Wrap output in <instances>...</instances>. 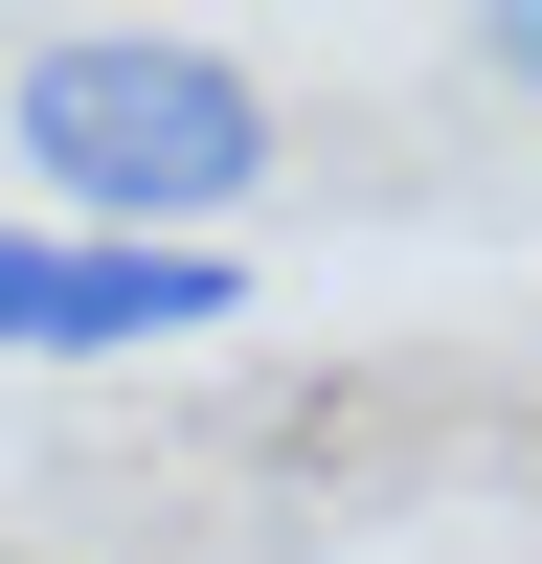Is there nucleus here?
I'll use <instances>...</instances> for the list:
<instances>
[{
    "label": "nucleus",
    "mask_w": 542,
    "mask_h": 564,
    "mask_svg": "<svg viewBox=\"0 0 542 564\" xmlns=\"http://www.w3.org/2000/svg\"><path fill=\"white\" fill-rule=\"evenodd\" d=\"M0 135H23L45 226H90V249H226V204L271 181V90L226 68V45H181V23H68V45H23Z\"/></svg>",
    "instance_id": "1"
},
{
    "label": "nucleus",
    "mask_w": 542,
    "mask_h": 564,
    "mask_svg": "<svg viewBox=\"0 0 542 564\" xmlns=\"http://www.w3.org/2000/svg\"><path fill=\"white\" fill-rule=\"evenodd\" d=\"M113 339H226V249H90L0 204V361H113Z\"/></svg>",
    "instance_id": "2"
},
{
    "label": "nucleus",
    "mask_w": 542,
    "mask_h": 564,
    "mask_svg": "<svg viewBox=\"0 0 542 564\" xmlns=\"http://www.w3.org/2000/svg\"><path fill=\"white\" fill-rule=\"evenodd\" d=\"M475 68H497V90L542 113V0H497V23H475Z\"/></svg>",
    "instance_id": "3"
},
{
    "label": "nucleus",
    "mask_w": 542,
    "mask_h": 564,
    "mask_svg": "<svg viewBox=\"0 0 542 564\" xmlns=\"http://www.w3.org/2000/svg\"><path fill=\"white\" fill-rule=\"evenodd\" d=\"M0 564H45V542H0Z\"/></svg>",
    "instance_id": "4"
}]
</instances>
